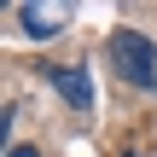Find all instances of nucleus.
<instances>
[{
  "label": "nucleus",
  "instance_id": "f03ea898",
  "mask_svg": "<svg viewBox=\"0 0 157 157\" xmlns=\"http://www.w3.org/2000/svg\"><path fill=\"white\" fill-rule=\"evenodd\" d=\"M47 82L64 93V105H76V111H87L93 105V82H87V70L82 64H64V70H47Z\"/></svg>",
  "mask_w": 157,
  "mask_h": 157
},
{
  "label": "nucleus",
  "instance_id": "20e7f679",
  "mask_svg": "<svg viewBox=\"0 0 157 157\" xmlns=\"http://www.w3.org/2000/svg\"><path fill=\"white\" fill-rule=\"evenodd\" d=\"M12 157H41V151H35V146H17V151H12Z\"/></svg>",
  "mask_w": 157,
  "mask_h": 157
},
{
  "label": "nucleus",
  "instance_id": "f257e3e1",
  "mask_svg": "<svg viewBox=\"0 0 157 157\" xmlns=\"http://www.w3.org/2000/svg\"><path fill=\"white\" fill-rule=\"evenodd\" d=\"M111 70H117L128 87H157V47L140 29H117V35H111Z\"/></svg>",
  "mask_w": 157,
  "mask_h": 157
},
{
  "label": "nucleus",
  "instance_id": "7ed1b4c3",
  "mask_svg": "<svg viewBox=\"0 0 157 157\" xmlns=\"http://www.w3.org/2000/svg\"><path fill=\"white\" fill-rule=\"evenodd\" d=\"M17 17H23L29 41H52V35L64 29V12H52V6H17Z\"/></svg>",
  "mask_w": 157,
  "mask_h": 157
}]
</instances>
